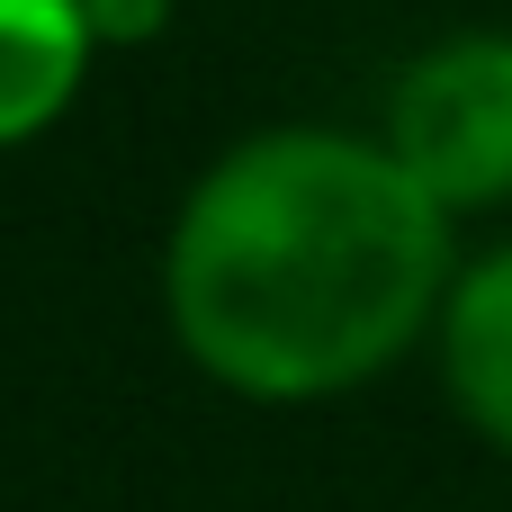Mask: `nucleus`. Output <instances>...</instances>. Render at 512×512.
Masks as SVG:
<instances>
[{"label": "nucleus", "mask_w": 512, "mask_h": 512, "mask_svg": "<svg viewBox=\"0 0 512 512\" xmlns=\"http://www.w3.org/2000/svg\"><path fill=\"white\" fill-rule=\"evenodd\" d=\"M459 225L351 126L225 144L171 216L162 315L198 378L252 405H324L432 342Z\"/></svg>", "instance_id": "1"}, {"label": "nucleus", "mask_w": 512, "mask_h": 512, "mask_svg": "<svg viewBox=\"0 0 512 512\" xmlns=\"http://www.w3.org/2000/svg\"><path fill=\"white\" fill-rule=\"evenodd\" d=\"M378 144L459 225L512 207V27H459L396 63Z\"/></svg>", "instance_id": "2"}, {"label": "nucleus", "mask_w": 512, "mask_h": 512, "mask_svg": "<svg viewBox=\"0 0 512 512\" xmlns=\"http://www.w3.org/2000/svg\"><path fill=\"white\" fill-rule=\"evenodd\" d=\"M432 360H441L450 414L495 459H512V243H486L459 261L441 324H432Z\"/></svg>", "instance_id": "3"}, {"label": "nucleus", "mask_w": 512, "mask_h": 512, "mask_svg": "<svg viewBox=\"0 0 512 512\" xmlns=\"http://www.w3.org/2000/svg\"><path fill=\"white\" fill-rule=\"evenodd\" d=\"M90 54L99 45H90L81 0H0V153L36 144L72 108Z\"/></svg>", "instance_id": "4"}, {"label": "nucleus", "mask_w": 512, "mask_h": 512, "mask_svg": "<svg viewBox=\"0 0 512 512\" xmlns=\"http://www.w3.org/2000/svg\"><path fill=\"white\" fill-rule=\"evenodd\" d=\"M171 9H180V0H81L99 54H108V45H117V54H126V45H153V36L171 27Z\"/></svg>", "instance_id": "5"}]
</instances>
